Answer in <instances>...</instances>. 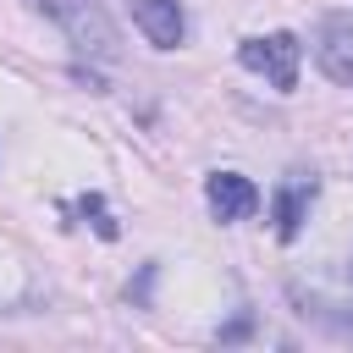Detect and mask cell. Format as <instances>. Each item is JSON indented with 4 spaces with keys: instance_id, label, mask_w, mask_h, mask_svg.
<instances>
[{
    "instance_id": "obj_1",
    "label": "cell",
    "mask_w": 353,
    "mask_h": 353,
    "mask_svg": "<svg viewBox=\"0 0 353 353\" xmlns=\"http://www.w3.org/2000/svg\"><path fill=\"white\" fill-rule=\"evenodd\" d=\"M28 6L39 17H50L77 55H88V61H116L121 55V33H116V22L105 17L99 0H28Z\"/></svg>"
},
{
    "instance_id": "obj_2",
    "label": "cell",
    "mask_w": 353,
    "mask_h": 353,
    "mask_svg": "<svg viewBox=\"0 0 353 353\" xmlns=\"http://www.w3.org/2000/svg\"><path fill=\"white\" fill-rule=\"evenodd\" d=\"M237 61H243L248 72L270 77L281 94H292V88H298V61H303V44H298L292 33H254V39H243V44H237Z\"/></svg>"
},
{
    "instance_id": "obj_3",
    "label": "cell",
    "mask_w": 353,
    "mask_h": 353,
    "mask_svg": "<svg viewBox=\"0 0 353 353\" xmlns=\"http://www.w3.org/2000/svg\"><path fill=\"white\" fill-rule=\"evenodd\" d=\"M204 204L215 221H248L259 210V188L237 171H215V176H204Z\"/></svg>"
},
{
    "instance_id": "obj_4",
    "label": "cell",
    "mask_w": 353,
    "mask_h": 353,
    "mask_svg": "<svg viewBox=\"0 0 353 353\" xmlns=\"http://www.w3.org/2000/svg\"><path fill=\"white\" fill-rule=\"evenodd\" d=\"M314 61L331 83L353 88V17H325V28L314 39Z\"/></svg>"
},
{
    "instance_id": "obj_5",
    "label": "cell",
    "mask_w": 353,
    "mask_h": 353,
    "mask_svg": "<svg viewBox=\"0 0 353 353\" xmlns=\"http://www.w3.org/2000/svg\"><path fill=\"white\" fill-rule=\"evenodd\" d=\"M132 22L143 28V39L154 50H176L182 33H188V17L176 0H132Z\"/></svg>"
},
{
    "instance_id": "obj_6",
    "label": "cell",
    "mask_w": 353,
    "mask_h": 353,
    "mask_svg": "<svg viewBox=\"0 0 353 353\" xmlns=\"http://www.w3.org/2000/svg\"><path fill=\"white\" fill-rule=\"evenodd\" d=\"M309 199H314V176H287L276 188V237L292 243L303 232V215H309Z\"/></svg>"
},
{
    "instance_id": "obj_7",
    "label": "cell",
    "mask_w": 353,
    "mask_h": 353,
    "mask_svg": "<svg viewBox=\"0 0 353 353\" xmlns=\"http://www.w3.org/2000/svg\"><path fill=\"white\" fill-rule=\"evenodd\" d=\"M83 215H94V232H99V237H116V221H110V215H105V204H99V199H94V193H88V199H83Z\"/></svg>"
}]
</instances>
